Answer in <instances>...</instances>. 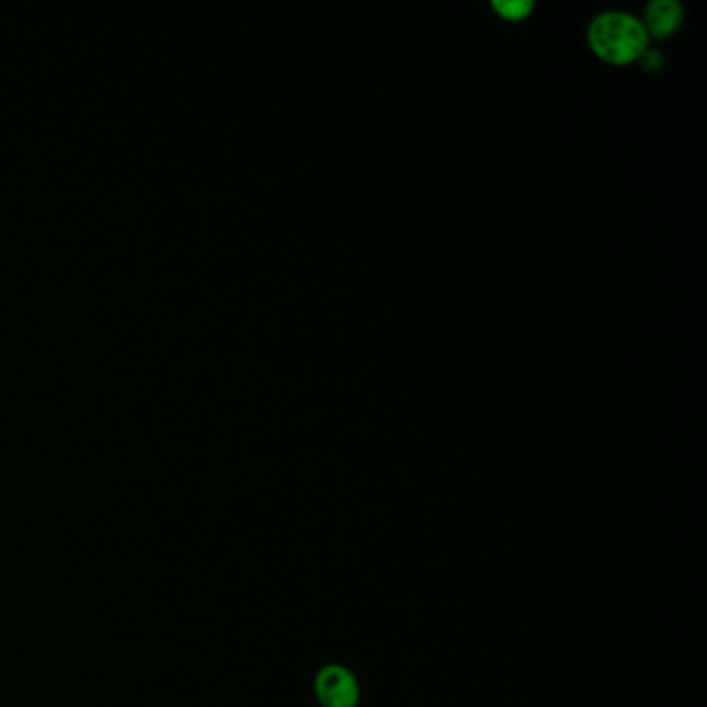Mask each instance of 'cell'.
I'll return each instance as SVG.
<instances>
[{"label":"cell","instance_id":"6da1fadb","mask_svg":"<svg viewBox=\"0 0 707 707\" xmlns=\"http://www.w3.org/2000/svg\"><path fill=\"white\" fill-rule=\"evenodd\" d=\"M588 42L595 57L614 67L631 65L650 50V38L641 20L623 11L597 15L588 27Z\"/></svg>","mask_w":707,"mask_h":707},{"label":"cell","instance_id":"7a4b0ae2","mask_svg":"<svg viewBox=\"0 0 707 707\" xmlns=\"http://www.w3.org/2000/svg\"><path fill=\"white\" fill-rule=\"evenodd\" d=\"M316 697L322 707H355L360 702V685L351 670L330 664L316 676Z\"/></svg>","mask_w":707,"mask_h":707},{"label":"cell","instance_id":"3957f363","mask_svg":"<svg viewBox=\"0 0 707 707\" xmlns=\"http://www.w3.org/2000/svg\"><path fill=\"white\" fill-rule=\"evenodd\" d=\"M683 18V7L676 0H651L641 23L648 38L666 39L679 32Z\"/></svg>","mask_w":707,"mask_h":707},{"label":"cell","instance_id":"277c9868","mask_svg":"<svg viewBox=\"0 0 707 707\" xmlns=\"http://www.w3.org/2000/svg\"><path fill=\"white\" fill-rule=\"evenodd\" d=\"M492 9L497 11L498 18L506 21H523L527 20L534 11V2L529 0H500V2H492Z\"/></svg>","mask_w":707,"mask_h":707}]
</instances>
